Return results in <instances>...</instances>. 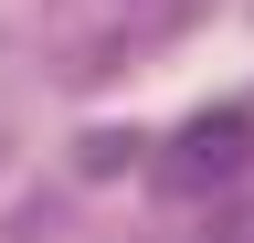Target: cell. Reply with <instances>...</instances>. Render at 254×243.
Returning <instances> with one entry per match:
<instances>
[{"label":"cell","instance_id":"1","mask_svg":"<svg viewBox=\"0 0 254 243\" xmlns=\"http://www.w3.org/2000/svg\"><path fill=\"white\" fill-rule=\"evenodd\" d=\"M244 169H254V106H212L190 127H170V148H159V191L170 201H201V191H222Z\"/></svg>","mask_w":254,"mask_h":243}]
</instances>
